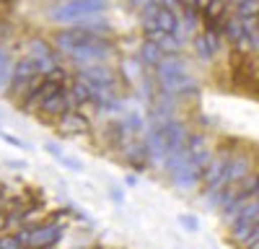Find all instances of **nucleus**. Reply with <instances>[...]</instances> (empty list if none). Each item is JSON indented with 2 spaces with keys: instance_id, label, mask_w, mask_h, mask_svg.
Listing matches in <instances>:
<instances>
[{
  "instance_id": "72a5a7b5",
  "label": "nucleus",
  "mask_w": 259,
  "mask_h": 249,
  "mask_svg": "<svg viewBox=\"0 0 259 249\" xmlns=\"http://www.w3.org/2000/svg\"><path fill=\"white\" fill-rule=\"evenodd\" d=\"M145 3H148V0H133V6H135V8H138V11H140V8H143V6H145Z\"/></svg>"
},
{
  "instance_id": "c9c22d12",
  "label": "nucleus",
  "mask_w": 259,
  "mask_h": 249,
  "mask_svg": "<svg viewBox=\"0 0 259 249\" xmlns=\"http://www.w3.org/2000/svg\"><path fill=\"white\" fill-rule=\"evenodd\" d=\"M256 52H259V21H256Z\"/></svg>"
},
{
  "instance_id": "aec40b11",
  "label": "nucleus",
  "mask_w": 259,
  "mask_h": 249,
  "mask_svg": "<svg viewBox=\"0 0 259 249\" xmlns=\"http://www.w3.org/2000/svg\"><path fill=\"white\" fill-rule=\"evenodd\" d=\"M156 45L161 47V52L168 57V55H179L182 47H184V42H182V34H163L156 39Z\"/></svg>"
},
{
  "instance_id": "2eb2a0df",
  "label": "nucleus",
  "mask_w": 259,
  "mask_h": 249,
  "mask_svg": "<svg viewBox=\"0 0 259 249\" xmlns=\"http://www.w3.org/2000/svg\"><path fill=\"white\" fill-rule=\"evenodd\" d=\"M194 52H197L200 60H212L215 55H218L223 50V36L221 34H212V31H200L197 36H194Z\"/></svg>"
},
{
  "instance_id": "a878e982",
  "label": "nucleus",
  "mask_w": 259,
  "mask_h": 249,
  "mask_svg": "<svg viewBox=\"0 0 259 249\" xmlns=\"http://www.w3.org/2000/svg\"><path fill=\"white\" fill-rule=\"evenodd\" d=\"M0 140H6L11 148H21V151H31V145L26 143V140H21V138H16V135H11V133H6V130H0Z\"/></svg>"
},
{
  "instance_id": "0eeeda50",
  "label": "nucleus",
  "mask_w": 259,
  "mask_h": 249,
  "mask_svg": "<svg viewBox=\"0 0 259 249\" xmlns=\"http://www.w3.org/2000/svg\"><path fill=\"white\" fill-rule=\"evenodd\" d=\"M78 78L89 83L94 91H104V94H114L117 91V75L112 73V68L106 65V62L78 68Z\"/></svg>"
},
{
  "instance_id": "f257e3e1",
  "label": "nucleus",
  "mask_w": 259,
  "mask_h": 249,
  "mask_svg": "<svg viewBox=\"0 0 259 249\" xmlns=\"http://www.w3.org/2000/svg\"><path fill=\"white\" fill-rule=\"evenodd\" d=\"M55 47L60 55H65L70 62H75L78 68L96 65V62H106L114 57V45L109 36H99L91 31H83L78 26H68L55 34Z\"/></svg>"
},
{
  "instance_id": "1a4fd4ad",
  "label": "nucleus",
  "mask_w": 259,
  "mask_h": 249,
  "mask_svg": "<svg viewBox=\"0 0 259 249\" xmlns=\"http://www.w3.org/2000/svg\"><path fill=\"white\" fill-rule=\"evenodd\" d=\"M256 223H259V200H251L246 211L228 226V234H231V239H233L236 244H241V241L251 234V228H254Z\"/></svg>"
},
{
  "instance_id": "2f4dec72",
  "label": "nucleus",
  "mask_w": 259,
  "mask_h": 249,
  "mask_svg": "<svg viewBox=\"0 0 259 249\" xmlns=\"http://www.w3.org/2000/svg\"><path fill=\"white\" fill-rule=\"evenodd\" d=\"M112 200H114V202H124V195H122V190H117V187H114V190H112Z\"/></svg>"
},
{
  "instance_id": "f03ea898",
  "label": "nucleus",
  "mask_w": 259,
  "mask_h": 249,
  "mask_svg": "<svg viewBox=\"0 0 259 249\" xmlns=\"http://www.w3.org/2000/svg\"><path fill=\"white\" fill-rule=\"evenodd\" d=\"M158 89L171 94V96H197L200 86L189 73H187V62L179 55H168L158 62V68L153 70Z\"/></svg>"
},
{
  "instance_id": "b1692460",
  "label": "nucleus",
  "mask_w": 259,
  "mask_h": 249,
  "mask_svg": "<svg viewBox=\"0 0 259 249\" xmlns=\"http://www.w3.org/2000/svg\"><path fill=\"white\" fill-rule=\"evenodd\" d=\"M179 223H182L184 231H189V234L200 231V218L194 216V213H179Z\"/></svg>"
},
{
  "instance_id": "f8f14e48",
  "label": "nucleus",
  "mask_w": 259,
  "mask_h": 249,
  "mask_svg": "<svg viewBox=\"0 0 259 249\" xmlns=\"http://www.w3.org/2000/svg\"><path fill=\"white\" fill-rule=\"evenodd\" d=\"M122 156H124V161L133 166L135 172H145V169H148V163H153V161H150L148 143H145V140H138V138L127 140V145L122 148Z\"/></svg>"
},
{
  "instance_id": "423d86ee",
  "label": "nucleus",
  "mask_w": 259,
  "mask_h": 249,
  "mask_svg": "<svg viewBox=\"0 0 259 249\" xmlns=\"http://www.w3.org/2000/svg\"><path fill=\"white\" fill-rule=\"evenodd\" d=\"M179 26H182L179 13L174 8H168V6H161L153 18L143 21V36L150 39V42H156L163 34H179Z\"/></svg>"
},
{
  "instance_id": "5701e85b",
  "label": "nucleus",
  "mask_w": 259,
  "mask_h": 249,
  "mask_svg": "<svg viewBox=\"0 0 259 249\" xmlns=\"http://www.w3.org/2000/svg\"><path fill=\"white\" fill-rule=\"evenodd\" d=\"M0 249H29V246L21 244L16 231H6V234H0Z\"/></svg>"
},
{
  "instance_id": "4be33fe9",
  "label": "nucleus",
  "mask_w": 259,
  "mask_h": 249,
  "mask_svg": "<svg viewBox=\"0 0 259 249\" xmlns=\"http://www.w3.org/2000/svg\"><path fill=\"white\" fill-rule=\"evenodd\" d=\"M231 13L239 18H259V0H246V3L231 8Z\"/></svg>"
},
{
  "instance_id": "dca6fc26",
  "label": "nucleus",
  "mask_w": 259,
  "mask_h": 249,
  "mask_svg": "<svg viewBox=\"0 0 259 249\" xmlns=\"http://www.w3.org/2000/svg\"><path fill=\"white\" fill-rule=\"evenodd\" d=\"M163 57H166V55L161 52V47L156 45V42L145 39L143 45H140V65H143L145 70H150V73H153V70L158 68V62H161Z\"/></svg>"
},
{
  "instance_id": "ddd939ff",
  "label": "nucleus",
  "mask_w": 259,
  "mask_h": 249,
  "mask_svg": "<svg viewBox=\"0 0 259 249\" xmlns=\"http://www.w3.org/2000/svg\"><path fill=\"white\" fill-rule=\"evenodd\" d=\"M187 156L189 161H194L200 166V169L205 172V166L210 163V158L215 156L212 148H210V143L202 133H189V140H187Z\"/></svg>"
},
{
  "instance_id": "9d476101",
  "label": "nucleus",
  "mask_w": 259,
  "mask_h": 249,
  "mask_svg": "<svg viewBox=\"0 0 259 249\" xmlns=\"http://www.w3.org/2000/svg\"><path fill=\"white\" fill-rule=\"evenodd\" d=\"M231 158H233V153L226 151V148L218 151V153L210 158V163L205 166V172H202V192H207L210 187H215V184L223 179V174H226V169H228Z\"/></svg>"
},
{
  "instance_id": "bb28decb",
  "label": "nucleus",
  "mask_w": 259,
  "mask_h": 249,
  "mask_svg": "<svg viewBox=\"0 0 259 249\" xmlns=\"http://www.w3.org/2000/svg\"><path fill=\"white\" fill-rule=\"evenodd\" d=\"M239 249H259V223L251 228V234L239 244Z\"/></svg>"
},
{
  "instance_id": "cd10ccee",
  "label": "nucleus",
  "mask_w": 259,
  "mask_h": 249,
  "mask_svg": "<svg viewBox=\"0 0 259 249\" xmlns=\"http://www.w3.org/2000/svg\"><path fill=\"white\" fill-rule=\"evenodd\" d=\"M6 163L11 166V169H16V172H18V169H26V166H29L24 158H21V161H18V158H6Z\"/></svg>"
},
{
  "instance_id": "a211bd4d",
  "label": "nucleus",
  "mask_w": 259,
  "mask_h": 249,
  "mask_svg": "<svg viewBox=\"0 0 259 249\" xmlns=\"http://www.w3.org/2000/svg\"><path fill=\"white\" fill-rule=\"evenodd\" d=\"M45 151H47V153H50V156H52L57 163H62L65 169H70V172H75V174H80V172H83V163H80V158H75V156H70V153H65L57 143H47V145H45Z\"/></svg>"
},
{
  "instance_id": "20e7f679",
  "label": "nucleus",
  "mask_w": 259,
  "mask_h": 249,
  "mask_svg": "<svg viewBox=\"0 0 259 249\" xmlns=\"http://www.w3.org/2000/svg\"><path fill=\"white\" fill-rule=\"evenodd\" d=\"M106 3L109 0H65L57 8L50 11V18L62 24V21H83V18H91V16H99L106 11Z\"/></svg>"
},
{
  "instance_id": "e433bc0d",
  "label": "nucleus",
  "mask_w": 259,
  "mask_h": 249,
  "mask_svg": "<svg viewBox=\"0 0 259 249\" xmlns=\"http://www.w3.org/2000/svg\"><path fill=\"white\" fill-rule=\"evenodd\" d=\"M0 117H3V114H0Z\"/></svg>"
},
{
  "instance_id": "f3484780",
  "label": "nucleus",
  "mask_w": 259,
  "mask_h": 249,
  "mask_svg": "<svg viewBox=\"0 0 259 249\" xmlns=\"http://www.w3.org/2000/svg\"><path fill=\"white\" fill-rule=\"evenodd\" d=\"M249 202H251V195H249V192L244 190V187H241V192L236 195V200H233L231 205H226L223 211H221V218H223V221L231 226V223H233V221L239 218V216L246 211V208H249Z\"/></svg>"
},
{
  "instance_id": "c85d7f7f",
  "label": "nucleus",
  "mask_w": 259,
  "mask_h": 249,
  "mask_svg": "<svg viewBox=\"0 0 259 249\" xmlns=\"http://www.w3.org/2000/svg\"><path fill=\"white\" fill-rule=\"evenodd\" d=\"M8 231V213H6V208L0 211V234H6Z\"/></svg>"
},
{
  "instance_id": "39448f33",
  "label": "nucleus",
  "mask_w": 259,
  "mask_h": 249,
  "mask_svg": "<svg viewBox=\"0 0 259 249\" xmlns=\"http://www.w3.org/2000/svg\"><path fill=\"white\" fill-rule=\"evenodd\" d=\"M65 228H68V223L60 218H50V221H41V223L31 226L29 249H55L65 236Z\"/></svg>"
},
{
  "instance_id": "7c9ffc66",
  "label": "nucleus",
  "mask_w": 259,
  "mask_h": 249,
  "mask_svg": "<svg viewBox=\"0 0 259 249\" xmlns=\"http://www.w3.org/2000/svg\"><path fill=\"white\" fill-rule=\"evenodd\" d=\"M6 62H11V55L6 47H0V65H6Z\"/></svg>"
},
{
  "instance_id": "4468645a",
  "label": "nucleus",
  "mask_w": 259,
  "mask_h": 249,
  "mask_svg": "<svg viewBox=\"0 0 259 249\" xmlns=\"http://www.w3.org/2000/svg\"><path fill=\"white\" fill-rule=\"evenodd\" d=\"M171 182H174L177 190L182 192H192L194 187H200L202 184V169L194 161H187L182 169H177L174 174H171Z\"/></svg>"
},
{
  "instance_id": "412c9836",
  "label": "nucleus",
  "mask_w": 259,
  "mask_h": 249,
  "mask_svg": "<svg viewBox=\"0 0 259 249\" xmlns=\"http://www.w3.org/2000/svg\"><path fill=\"white\" fill-rule=\"evenodd\" d=\"M124 124H127V130L133 138H138L140 133H145V117L140 112H127L124 114Z\"/></svg>"
},
{
  "instance_id": "6ab92c4d",
  "label": "nucleus",
  "mask_w": 259,
  "mask_h": 249,
  "mask_svg": "<svg viewBox=\"0 0 259 249\" xmlns=\"http://www.w3.org/2000/svg\"><path fill=\"white\" fill-rule=\"evenodd\" d=\"M73 26H78V29H83V31H91V34H99V36H109L112 34V24L106 18H96V16H91V18H83V21H75Z\"/></svg>"
},
{
  "instance_id": "393cba45",
  "label": "nucleus",
  "mask_w": 259,
  "mask_h": 249,
  "mask_svg": "<svg viewBox=\"0 0 259 249\" xmlns=\"http://www.w3.org/2000/svg\"><path fill=\"white\" fill-rule=\"evenodd\" d=\"M13 62H16V60L6 62V65H0V91H8V86H11V78H13Z\"/></svg>"
},
{
  "instance_id": "7ed1b4c3",
  "label": "nucleus",
  "mask_w": 259,
  "mask_h": 249,
  "mask_svg": "<svg viewBox=\"0 0 259 249\" xmlns=\"http://www.w3.org/2000/svg\"><path fill=\"white\" fill-rule=\"evenodd\" d=\"M41 78H45V75H41V70H39V65H36L34 57H29V55L18 57V60L13 62V78H11V86H8V91H6L8 99H13V101L18 104Z\"/></svg>"
},
{
  "instance_id": "473e14b6",
  "label": "nucleus",
  "mask_w": 259,
  "mask_h": 249,
  "mask_svg": "<svg viewBox=\"0 0 259 249\" xmlns=\"http://www.w3.org/2000/svg\"><path fill=\"white\" fill-rule=\"evenodd\" d=\"M124 182H127L130 187H135V184H138V177H135V174H127V179H124Z\"/></svg>"
},
{
  "instance_id": "f704fd0d",
  "label": "nucleus",
  "mask_w": 259,
  "mask_h": 249,
  "mask_svg": "<svg viewBox=\"0 0 259 249\" xmlns=\"http://www.w3.org/2000/svg\"><path fill=\"white\" fill-rule=\"evenodd\" d=\"M231 3V8H236V6H241V3H246V0H228Z\"/></svg>"
},
{
  "instance_id": "6e6552de",
  "label": "nucleus",
  "mask_w": 259,
  "mask_h": 249,
  "mask_svg": "<svg viewBox=\"0 0 259 249\" xmlns=\"http://www.w3.org/2000/svg\"><path fill=\"white\" fill-rule=\"evenodd\" d=\"M73 109H78V104H75L70 89L65 86V89H60L55 96H50L45 104H41L36 114H41V117H52V119H62L65 114H70Z\"/></svg>"
},
{
  "instance_id": "9b49d317",
  "label": "nucleus",
  "mask_w": 259,
  "mask_h": 249,
  "mask_svg": "<svg viewBox=\"0 0 259 249\" xmlns=\"http://www.w3.org/2000/svg\"><path fill=\"white\" fill-rule=\"evenodd\" d=\"M57 133L65 138H78V135H89L91 133V119L85 117L80 109H73L70 114H65L57 124Z\"/></svg>"
},
{
  "instance_id": "c756f323",
  "label": "nucleus",
  "mask_w": 259,
  "mask_h": 249,
  "mask_svg": "<svg viewBox=\"0 0 259 249\" xmlns=\"http://www.w3.org/2000/svg\"><path fill=\"white\" fill-rule=\"evenodd\" d=\"M249 195H251V200H259V174L254 177V184H251V190H249Z\"/></svg>"
}]
</instances>
